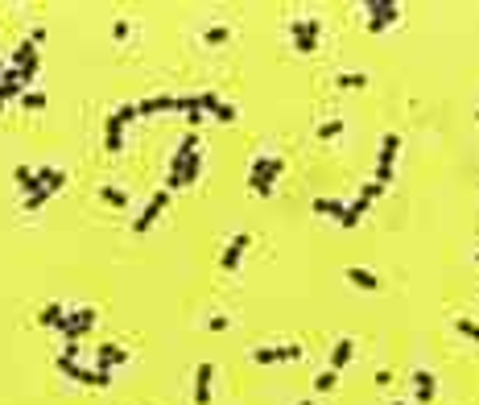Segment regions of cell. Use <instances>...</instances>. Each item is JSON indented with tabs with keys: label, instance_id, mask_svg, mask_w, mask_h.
<instances>
[{
	"label": "cell",
	"instance_id": "13",
	"mask_svg": "<svg viewBox=\"0 0 479 405\" xmlns=\"http://www.w3.org/2000/svg\"><path fill=\"white\" fill-rule=\"evenodd\" d=\"M368 211H372V203L355 194V199H351L348 207H343V215H339V227H343V232H351V227H359V224H364V215H368Z\"/></svg>",
	"mask_w": 479,
	"mask_h": 405
},
{
	"label": "cell",
	"instance_id": "2",
	"mask_svg": "<svg viewBox=\"0 0 479 405\" xmlns=\"http://www.w3.org/2000/svg\"><path fill=\"white\" fill-rule=\"evenodd\" d=\"M281 174H285V157L281 153H257L252 166H248V190L257 199H273V186H277Z\"/></svg>",
	"mask_w": 479,
	"mask_h": 405
},
{
	"label": "cell",
	"instance_id": "36",
	"mask_svg": "<svg viewBox=\"0 0 479 405\" xmlns=\"http://www.w3.org/2000/svg\"><path fill=\"white\" fill-rule=\"evenodd\" d=\"M207 327L219 335V331H227V327H231V318H227V315H211V318H207Z\"/></svg>",
	"mask_w": 479,
	"mask_h": 405
},
{
	"label": "cell",
	"instance_id": "35",
	"mask_svg": "<svg viewBox=\"0 0 479 405\" xmlns=\"http://www.w3.org/2000/svg\"><path fill=\"white\" fill-rule=\"evenodd\" d=\"M112 38H116V42H129V38H132V25H129V21H116V25H112Z\"/></svg>",
	"mask_w": 479,
	"mask_h": 405
},
{
	"label": "cell",
	"instance_id": "37",
	"mask_svg": "<svg viewBox=\"0 0 479 405\" xmlns=\"http://www.w3.org/2000/svg\"><path fill=\"white\" fill-rule=\"evenodd\" d=\"M392 381H396V372H392V368H380V372H376V385H380V389L392 385Z\"/></svg>",
	"mask_w": 479,
	"mask_h": 405
},
{
	"label": "cell",
	"instance_id": "12",
	"mask_svg": "<svg viewBox=\"0 0 479 405\" xmlns=\"http://www.w3.org/2000/svg\"><path fill=\"white\" fill-rule=\"evenodd\" d=\"M409 381H413V389H417V405H434V397H438V376L430 372V368H417Z\"/></svg>",
	"mask_w": 479,
	"mask_h": 405
},
{
	"label": "cell",
	"instance_id": "22",
	"mask_svg": "<svg viewBox=\"0 0 479 405\" xmlns=\"http://www.w3.org/2000/svg\"><path fill=\"white\" fill-rule=\"evenodd\" d=\"M99 199H103V203H108V207H116V211H129V190H124V186H108V182H103V186H99Z\"/></svg>",
	"mask_w": 479,
	"mask_h": 405
},
{
	"label": "cell",
	"instance_id": "31",
	"mask_svg": "<svg viewBox=\"0 0 479 405\" xmlns=\"http://www.w3.org/2000/svg\"><path fill=\"white\" fill-rule=\"evenodd\" d=\"M50 199H54V190L45 186V190H38V194H25V203H21V207H25V211H42Z\"/></svg>",
	"mask_w": 479,
	"mask_h": 405
},
{
	"label": "cell",
	"instance_id": "24",
	"mask_svg": "<svg viewBox=\"0 0 479 405\" xmlns=\"http://www.w3.org/2000/svg\"><path fill=\"white\" fill-rule=\"evenodd\" d=\"M62 318H66V306H62V302H45L42 311H38V327H54V331H58Z\"/></svg>",
	"mask_w": 479,
	"mask_h": 405
},
{
	"label": "cell",
	"instance_id": "29",
	"mask_svg": "<svg viewBox=\"0 0 479 405\" xmlns=\"http://www.w3.org/2000/svg\"><path fill=\"white\" fill-rule=\"evenodd\" d=\"M211 120H219V125H236V120H240V108L223 99V104H219L215 112H211Z\"/></svg>",
	"mask_w": 479,
	"mask_h": 405
},
{
	"label": "cell",
	"instance_id": "39",
	"mask_svg": "<svg viewBox=\"0 0 479 405\" xmlns=\"http://www.w3.org/2000/svg\"><path fill=\"white\" fill-rule=\"evenodd\" d=\"M29 42H34V45H45V25H34V29H29Z\"/></svg>",
	"mask_w": 479,
	"mask_h": 405
},
{
	"label": "cell",
	"instance_id": "1",
	"mask_svg": "<svg viewBox=\"0 0 479 405\" xmlns=\"http://www.w3.org/2000/svg\"><path fill=\"white\" fill-rule=\"evenodd\" d=\"M203 166H207V149H194V153H178L174 149V157L166 166V190L174 194V190L194 186V182L203 178Z\"/></svg>",
	"mask_w": 479,
	"mask_h": 405
},
{
	"label": "cell",
	"instance_id": "19",
	"mask_svg": "<svg viewBox=\"0 0 479 405\" xmlns=\"http://www.w3.org/2000/svg\"><path fill=\"white\" fill-rule=\"evenodd\" d=\"M34 174H38V182H42V186H50V190H54V194H58V190H62V186H66V178H71V174H66V170H62V166H38V170H34Z\"/></svg>",
	"mask_w": 479,
	"mask_h": 405
},
{
	"label": "cell",
	"instance_id": "16",
	"mask_svg": "<svg viewBox=\"0 0 479 405\" xmlns=\"http://www.w3.org/2000/svg\"><path fill=\"white\" fill-rule=\"evenodd\" d=\"M136 112H141V120L162 116V112H174V95H149V99H136Z\"/></svg>",
	"mask_w": 479,
	"mask_h": 405
},
{
	"label": "cell",
	"instance_id": "10",
	"mask_svg": "<svg viewBox=\"0 0 479 405\" xmlns=\"http://www.w3.org/2000/svg\"><path fill=\"white\" fill-rule=\"evenodd\" d=\"M124 129H129V125H124L116 112L103 116V149H108V153H124Z\"/></svg>",
	"mask_w": 479,
	"mask_h": 405
},
{
	"label": "cell",
	"instance_id": "15",
	"mask_svg": "<svg viewBox=\"0 0 479 405\" xmlns=\"http://www.w3.org/2000/svg\"><path fill=\"white\" fill-rule=\"evenodd\" d=\"M343 277H348L355 290H364V294H376V290H380V277H376L372 269H364V265H351V269H343Z\"/></svg>",
	"mask_w": 479,
	"mask_h": 405
},
{
	"label": "cell",
	"instance_id": "42",
	"mask_svg": "<svg viewBox=\"0 0 479 405\" xmlns=\"http://www.w3.org/2000/svg\"><path fill=\"white\" fill-rule=\"evenodd\" d=\"M392 405H405V402H392Z\"/></svg>",
	"mask_w": 479,
	"mask_h": 405
},
{
	"label": "cell",
	"instance_id": "43",
	"mask_svg": "<svg viewBox=\"0 0 479 405\" xmlns=\"http://www.w3.org/2000/svg\"><path fill=\"white\" fill-rule=\"evenodd\" d=\"M476 261H479V253H476Z\"/></svg>",
	"mask_w": 479,
	"mask_h": 405
},
{
	"label": "cell",
	"instance_id": "4",
	"mask_svg": "<svg viewBox=\"0 0 479 405\" xmlns=\"http://www.w3.org/2000/svg\"><path fill=\"white\" fill-rule=\"evenodd\" d=\"M58 372L83 389H108L112 385V368H83L79 360H66V356H58Z\"/></svg>",
	"mask_w": 479,
	"mask_h": 405
},
{
	"label": "cell",
	"instance_id": "18",
	"mask_svg": "<svg viewBox=\"0 0 479 405\" xmlns=\"http://www.w3.org/2000/svg\"><path fill=\"white\" fill-rule=\"evenodd\" d=\"M396 157H401V133H385V136H380L376 166H396Z\"/></svg>",
	"mask_w": 479,
	"mask_h": 405
},
{
	"label": "cell",
	"instance_id": "28",
	"mask_svg": "<svg viewBox=\"0 0 479 405\" xmlns=\"http://www.w3.org/2000/svg\"><path fill=\"white\" fill-rule=\"evenodd\" d=\"M203 42H207V45L231 42V25H207V29H203Z\"/></svg>",
	"mask_w": 479,
	"mask_h": 405
},
{
	"label": "cell",
	"instance_id": "34",
	"mask_svg": "<svg viewBox=\"0 0 479 405\" xmlns=\"http://www.w3.org/2000/svg\"><path fill=\"white\" fill-rule=\"evenodd\" d=\"M380 194H385V186H376V182H364L359 186V199H368V203H376Z\"/></svg>",
	"mask_w": 479,
	"mask_h": 405
},
{
	"label": "cell",
	"instance_id": "5",
	"mask_svg": "<svg viewBox=\"0 0 479 405\" xmlns=\"http://www.w3.org/2000/svg\"><path fill=\"white\" fill-rule=\"evenodd\" d=\"M289 42L298 54H314L318 42H322V21L318 17H294L289 21Z\"/></svg>",
	"mask_w": 479,
	"mask_h": 405
},
{
	"label": "cell",
	"instance_id": "3",
	"mask_svg": "<svg viewBox=\"0 0 479 405\" xmlns=\"http://www.w3.org/2000/svg\"><path fill=\"white\" fill-rule=\"evenodd\" d=\"M95 322H99L95 306H66V318H62L58 335H62V343H79V339H87L95 331Z\"/></svg>",
	"mask_w": 479,
	"mask_h": 405
},
{
	"label": "cell",
	"instance_id": "14",
	"mask_svg": "<svg viewBox=\"0 0 479 405\" xmlns=\"http://www.w3.org/2000/svg\"><path fill=\"white\" fill-rule=\"evenodd\" d=\"M95 360H99V368H120V364L132 360V352H129V348H120V343H99Z\"/></svg>",
	"mask_w": 479,
	"mask_h": 405
},
{
	"label": "cell",
	"instance_id": "7",
	"mask_svg": "<svg viewBox=\"0 0 479 405\" xmlns=\"http://www.w3.org/2000/svg\"><path fill=\"white\" fill-rule=\"evenodd\" d=\"M306 356L302 343H261V348H252V364H261V368H269V364H298Z\"/></svg>",
	"mask_w": 479,
	"mask_h": 405
},
{
	"label": "cell",
	"instance_id": "30",
	"mask_svg": "<svg viewBox=\"0 0 479 405\" xmlns=\"http://www.w3.org/2000/svg\"><path fill=\"white\" fill-rule=\"evenodd\" d=\"M455 331H459V335H463V339H471V343H479V322L476 318H455Z\"/></svg>",
	"mask_w": 479,
	"mask_h": 405
},
{
	"label": "cell",
	"instance_id": "41",
	"mask_svg": "<svg viewBox=\"0 0 479 405\" xmlns=\"http://www.w3.org/2000/svg\"><path fill=\"white\" fill-rule=\"evenodd\" d=\"M298 405H314V402H298Z\"/></svg>",
	"mask_w": 479,
	"mask_h": 405
},
{
	"label": "cell",
	"instance_id": "32",
	"mask_svg": "<svg viewBox=\"0 0 479 405\" xmlns=\"http://www.w3.org/2000/svg\"><path fill=\"white\" fill-rule=\"evenodd\" d=\"M199 104H203V112L211 116V112H215V108L223 104V99H219V91H199Z\"/></svg>",
	"mask_w": 479,
	"mask_h": 405
},
{
	"label": "cell",
	"instance_id": "27",
	"mask_svg": "<svg viewBox=\"0 0 479 405\" xmlns=\"http://www.w3.org/2000/svg\"><path fill=\"white\" fill-rule=\"evenodd\" d=\"M45 104H50V95L38 87H29L25 95H21V108H29V112H45Z\"/></svg>",
	"mask_w": 479,
	"mask_h": 405
},
{
	"label": "cell",
	"instance_id": "40",
	"mask_svg": "<svg viewBox=\"0 0 479 405\" xmlns=\"http://www.w3.org/2000/svg\"><path fill=\"white\" fill-rule=\"evenodd\" d=\"M4 108H8V104H4V99H0V112H4Z\"/></svg>",
	"mask_w": 479,
	"mask_h": 405
},
{
	"label": "cell",
	"instance_id": "23",
	"mask_svg": "<svg viewBox=\"0 0 479 405\" xmlns=\"http://www.w3.org/2000/svg\"><path fill=\"white\" fill-rule=\"evenodd\" d=\"M13 182L21 186V194H38V190H45L42 182H38V174H34V166H17V170H13Z\"/></svg>",
	"mask_w": 479,
	"mask_h": 405
},
{
	"label": "cell",
	"instance_id": "17",
	"mask_svg": "<svg viewBox=\"0 0 479 405\" xmlns=\"http://www.w3.org/2000/svg\"><path fill=\"white\" fill-rule=\"evenodd\" d=\"M351 360H355V339H351V335H343V339H339V343L331 348V364H327V368L343 372V368H348Z\"/></svg>",
	"mask_w": 479,
	"mask_h": 405
},
{
	"label": "cell",
	"instance_id": "25",
	"mask_svg": "<svg viewBox=\"0 0 479 405\" xmlns=\"http://www.w3.org/2000/svg\"><path fill=\"white\" fill-rule=\"evenodd\" d=\"M314 389H318V393H335V389H339V372H335V368H322V372L314 376Z\"/></svg>",
	"mask_w": 479,
	"mask_h": 405
},
{
	"label": "cell",
	"instance_id": "11",
	"mask_svg": "<svg viewBox=\"0 0 479 405\" xmlns=\"http://www.w3.org/2000/svg\"><path fill=\"white\" fill-rule=\"evenodd\" d=\"M211 385H215V364L203 360L194 368V405H211Z\"/></svg>",
	"mask_w": 479,
	"mask_h": 405
},
{
	"label": "cell",
	"instance_id": "9",
	"mask_svg": "<svg viewBox=\"0 0 479 405\" xmlns=\"http://www.w3.org/2000/svg\"><path fill=\"white\" fill-rule=\"evenodd\" d=\"M248 244H252V236H248V232H236V236H231V240L223 244V253H219V269L227 273V277L240 269V261H244Z\"/></svg>",
	"mask_w": 479,
	"mask_h": 405
},
{
	"label": "cell",
	"instance_id": "26",
	"mask_svg": "<svg viewBox=\"0 0 479 405\" xmlns=\"http://www.w3.org/2000/svg\"><path fill=\"white\" fill-rule=\"evenodd\" d=\"M343 129H348V125H343V116H331V120H322V125H318V141H335V136H343Z\"/></svg>",
	"mask_w": 479,
	"mask_h": 405
},
{
	"label": "cell",
	"instance_id": "38",
	"mask_svg": "<svg viewBox=\"0 0 479 405\" xmlns=\"http://www.w3.org/2000/svg\"><path fill=\"white\" fill-rule=\"evenodd\" d=\"M62 356H66V360H79V356H83V348H79V343H62Z\"/></svg>",
	"mask_w": 479,
	"mask_h": 405
},
{
	"label": "cell",
	"instance_id": "6",
	"mask_svg": "<svg viewBox=\"0 0 479 405\" xmlns=\"http://www.w3.org/2000/svg\"><path fill=\"white\" fill-rule=\"evenodd\" d=\"M364 13H368V34H385V29H392L405 17V8L396 0H368Z\"/></svg>",
	"mask_w": 479,
	"mask_h": 405
},
{
	"label": "cell",
	"instance_id": "8",
	"mask_svg": "<svg viewBox=\"0 0 479 405\" xmlns=\"http://www.w3.org/2000/svg\"><path fill=\"white\" fill-rule=\"evenodd\" d=\"M166 207H170V190L162 186V190H157V194H153V199L145 203V211H141V215L132 220V232H136V236H145L149 227H153L157 220H162V215H166Z\"/></svg>",
	"mask_w": 479,
	"mask_h": 405
},
{
	"label": "cell",
	"instance_id": "33",
	"mask_svg": "<svg viewBox=\"0 0 479 405\" xmlns=\"http://www.w3.org/2000/svg\"><path fill=\"white\" fill-rule=\"evenodd\" d=\"M116 116H120L124 125H136V120H141V112H136V99H132V104H120V108H116Z\"/></svg>",
	"mask_w": 479,
	"mask_h": 405
},
{
	"label": "cell",
	"instance_id": "21",
	"mask_svg": "<svg viewBox=\"0 0 479 405\" xmlns=\"http://www.w3.org/2000/svg\"><path fill=\"white\" fill-rule=\"evenodd\" d=\"M368 83H372L368 71H339L335 75V87H343V91H364Z\"/></svg>",
	"mask_w": 479,
	"mask_h": 405
},
{
	"label": "cell",
	"instance_id": "20",
	"mask_svg": "<svg viewBox=\"0 0 479 405\" xmlns=\"http://www.w3.org/2000/svg\"><path fill=\"white\" fill-rule=\"evenodd\" d=\"M343 207H348L343 199H327V194H318V199L310 203V211H314V215H322V220H339V215H343Z\"/></svg>",
	"mask_w": 479,
	"mask_h": 405
},
{
	"label": "cell",
	"instance_id": "44",
	"mask_svg": "<svg viewBox=\"0 0 479 405\" xmlns=\"http://www.w3.org/2000/svg\"><path fill=\"white\" fill-rule=\"evenodd\" d=\"M476 120H479V112H476Z\"/></svg>",
	"mask_w": 479,
	"mask_h": 405
}]
</instances>
